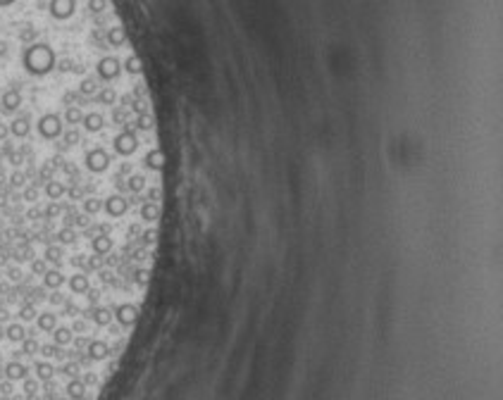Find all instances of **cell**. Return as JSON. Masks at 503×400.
<instances>
[{"instance_id":"obj_19","label":"cell","mask_w":503,"mask_h":400,"mask_svg":"<svg viewBox=\"0 0 503 400\" xmlns=\"http://www.w3.org/2000/svg\"><path fill=\"white\" fill-rule=\"evenodd\" d=\"M98 91H101V88H98V79H93V76H86V79L79 83V95H83V98L96 95Z\"/></svg>"},{"instance_id":"obj_10","label":"cell","mask_w":503,"mask_h":400,"mask_svg":"<svg viewBox=\"0 0 503 400\" xmlns=\"http://www.w3.org/2000/svg\"><path fill=\"white\" fill-rule=\"evenodd\" d=\"M89 243H91V253L93 255L108 257V255L112 253V248H115V238L112 236H93Z\"/></svg>"},{"instance_id":"obj_11","label":"cell","mask_w":503,"mask_h":400,"mask_svg":"<svg viewBox=\"0 0 503 400\" xmlns=\"http://www.w3.org/2000/svg\"><path fill=\"white\" fill-rule=\"evenodd\" d=\"M0 105H3L5 112H15L22 105V93L17 88H8V91L3 93V98H0Z\"/></svg>"},{"instance_id":"obj_33","label":"cell","mask_w":503,"mask_h":400,"mask_svg":"<svg viewBox=\"0 0 503 400\" xmlns=\"http://www.w3.org/2000/svg\"><path fill=\"white\" fill-rule=\"evenodd\" d=\"M105 8H108V0H89V10H91L93 15L105 12Z\"/></svg>"},{"instance_id":"obj_39","label":"cell","mask_w":503,"mask_h":400,"mask_svg":"<svg viewBox=\"0 0 503 400\" xmlns=\"http://www.w3.org/2000/svg\"><path fill=\"white\" fill-rule=\"evenodd\" d=\"M3 55H8V43H5V41H0V57H3Z\"/></svg>"},{"instance_id":"obj_18","label":"cell","mask_w":503,"mask_h":400,"mask_svg":"<svg viewBox=\"0 0 503 400\" xmlns=\"http://www.w3.org/2000/svg\"><path fill=\"white\" fill-rule=\"evenodd\" d=\"M67 193V186H64L62 181H57V179H53V181H48L46 183V195L50 200H60Z\"/></svg>"},{"instance_id":"obj_8","label":"cell","mask_w":503,"mask_h":400,"mask_svg":"<svg viewBox=\"0 0 503 400\" xmlns=\"http://www.w3.org/2000/svg\"><path fill=\"white\" fill-rule=\"evenodd\" d=\"M103 210L110 215V217H124L129 210V200L124 195H110V198L103 203Z\"/></svg>"},{"instance_id":"obj_4","label":"cell","mask_w":503,"mask_h":400,"mask_svg":"<svg viewBox=\"0 0 503 400\" xmlns=\"http://www.w3.org/2000/svg\"><path fill=\"white\" fill-rule=\"evenodd\" d=\"M112 148H115V153L122 155V157H127V155L136 153L138 148V138L136 134H129V131H119L115 141H112Z\"/></svg>"},{"instance_id":"obj_29","label":"cell","mask_w":503,"mask_h":400,"mask_svg":"<svg viewBox=\"0 0 503 400\" xmlns=\"http://www.w3.org/2000/svg\"><path fill=\"white\" fill-rule=\"evenodd\" d=\"M127 119H129L127 105H119V108H115V110H112V122H115V124H119V127H122V124H124Z\"/></svg>"},{"instance_id":"obj_21","label":"cell","mask_w":503,"mask_h":400,"mask_svg":"<svg viewBox=\"0 0 503 400\" xmlns=\"http://www.w3.org/2000/svg\"><path fill=\"white\" fill-rule=\"evenodd\" d=\"M103 210V200H98V195H89V198H83V212L93 217V215H98Z\"/></svg>"},{"instance_id":"obj_22","label":"cell","mask_w":503,"mask_h":400,"mask_svg":"<svg viewBox=\"0 0 503 400\" xmlns=\"http://www.w3.org/2000/svg\"><path fill=\"white\" fill-rule=\"evenodd\" d=\"M131 279H134V286H138V288H146L148 281H150V272H148L146 267H136V269H134V274H131Z\"/></svg>"},{"instance_id":"obj_32","label":"cell","mask_w":503,"mask_h":400,"mask_svg":"<svg viewBox=\"0 0 503 400\" xmlns=\"http://www.w3.org/2000/svg\"><path fill=\"white\" fill-rule=\"evenodd\" d=\"M34 38H36V29L34 27H24L19 31V41H22V43H31Z\"/></svg>"},{"instance_id":"obj_2","label":"cell","mask_w":503,"mask_h":400,"mask_svg":"<svg viewBox=\"0 0 503 400\" xmlns=\"http://www.w3.org/2000/svg\"><path fill=\"white\" fill-rule=\"evenodd\" d=\"M136 319H138V305L136 303L124 300V303H119L117 308H115V322H117L122 329H131L134 324H136Z\"/></svg>"},{"instance_id":"obj_14","label":"cell","mask_w":503,"mask_h":400,"mask_svg":"<svg viewBox=\"0 0 503 400\" xmlns=\"http://www.w3.org/2000/svg\"><path fill=\"white\" fill-rule=\"evenodd\" d=\"M29 131H31V124H29L27 115H24V117H17L12 124H10V134H12V136H17V138H27Z\"/></svg>"},{"instance_id":"obj_17","label":"cell","mask_w":503,"mask_h":400,"mask_svg":"<svg viewBox=\"0 0 503 400\" xmlns=\"http://www.w3.org/2000/svg\"><path fill=\"white\" fill-rule=\"evenodd\" d=\"M146 188V176L143 174H129L127 176V191L138 195V193Z\"/></svg>"},{"instance_id":"obj_40","label":"cell","mask_w":503,"mask_h":400,"mask_svg":"<svg viewBox=\"0 0 503 400\" xmlns=\"http://www.w3.org/2000/svg\"><path fill=\"white\" fill-rule=\"evenodd\" d=\"M10 3H15V0H0V5H10Z\"/></svg>"},{"instance_id":"obj_6","label":"cell","mask_w":503,"mask_h":400,"mask_svg":"<svg viewBox=\"0 0 503 400\" xmlns=\"http://www.w3.org/2000/svg\"><path fill=\"white\" fill-rule=\"evenodd\" d=\"M67 274L62 272V269H57V267H50L46 274H43V279H41V283L46 286L48 291H62L64 286H67Z\"/></svg>"},{"instance_id":"obj_37","label":"cell","mask_w":503,"mask_h":400,"mask_svg":"<svg viewBox=\"0 0 503 400\" xmlns=\"http://www.w3.org/2000/svg\"><path fill=\"white\" fill-rule=\"evenodd\" d=\"M157 198H160V188L153 186V188H148V193H146V198L143 200H146V203H157Z\"/></svg>"},{"instance_id":"obj_38","label":"cell","mask_w":503,"mask_h":400,"mask_svg":"<svg viewBox=\"0 0 503 400\" xmlns=\"http://www.w3.org/2000/svg\"><path fill=\"white\" fill-rule=\"evenodd\" d=\"M8 136H10V127L0 122V141H8Z\"/></svg>"},{"instance_id":"obj_13","label":"cell","mask_w":503,"mask_h":400,"mask_svg":"<svg viewBox=\"0 0 503 400\" xmlns=\"http://www.w3.org/2000/svg\"><path fill=\"white\" fill-rule=\"evenodd\" d=\"M143 164H146V169H153V172H162V167H165V155H162V150L153 148V150H150V153L146 155Z\"/></svg>"},{"instance_id":"obj_23","label":"cell","mask_w":503,"mask_h":400,"mask_svg":"<svg viewBox=\"0 0 503 400\" xmlns=\"http://www.w3.org/2000/svg\"><path fill=\"white\" fill-rule=\"evenodd\" d=\"M64 212V205H60L57 200H53V203H48L46 210H43V219H48V222H53V219H57L60 215Z\"/></svg>"},{"instance_id":"obj_26","label":"cell","mask_w":503,"mask_h":400,"mask_svg":"<svg viewBox=\"0 0 503 400\" xmlns=\"http://www.w3.org/2000/svg\"><path fill=\"white\" fill-rule=\"evenodd\" d=\"M79 141H81V134H79L76 129H69V131H62V143H64V148L76 146Z\"/></svg>"},{"instance_id":"obj_16","label":"cell","mask_w":503,"mask_h":400,"mask_svg":"<svg viewBox=\"0 0 503 400\" xmlns=\"http://www.w3.org/2000/svg\"><path fill=\"white\" fill-rule=\"evenodd\" d=\"M141 219L148 222V224H153L160 219V208H157V203H143L141 205Z\"/></svg>"},{"instance_id":"obj_36","label":"cell","mask_w":503,"mask_h":400,"mask_svg":"<svg viewBox=\"0 0 503 400\" xmlns=\"http://www.w3.org/2000/svg\"><path fill=\"white\" fill-rule=\"evenodd\" d=\"M57 69H60V72H74V60H69V57H62V60L57 62Z\"/></svg>"},{"instance_id":"obj_9","label":"cell","mask_w":503,"mask_h":400,"mask_svg":"<svg viewBox=\"0 0 503 400\" xmlns=\"http://www.w3.org/2000/svg\"><path fill=\"white\" fill-rule=\"evenodd\" d=\"M76 10L74 0H50V15L55 19H69Z\"/></svg>"},{"instance_id":"obj_15","label":"cell","mask_w":503,"mask_h":400,"mask_svg":"<svg viewBox=\"0 0 503 400\" xmlns=\"http://www.w3.org/2000/svg\"><path fill=\"white\" fill-rule=\"evenodd\" d=\"M81 124L86 131H101V129L105 127V119H103V115H98V112H89V115H83Z\"/></svg>"},{"instance_id":"obj_31","label":"cell","mask_w":503,"mask_h":400,"mask_svg":"<svg viewBox=\"0 0 503 400\" xmlns=\"http://www.w3.org/2000/svg\"><path fill=\"white\" fill-rule=\"evenodd\" d=\"M24 183H27V174L24 172H15L10 176V186L12 188H24Z\"/></svg>"},{"instance_id":"obj_7","label":"cell","mask_w":503,"mask_h":400,"mask_svg":"<svg viewBox=\"0 0 503 400\" xmlns=\"http://www.w3.org/2000/svg\"><path fill=\"white\" fill-rule=\"evenodd\" d=\"M119 72H122V64H119L117 57H103L101 62H98V76L105 79V81L117 79Z\"/></svg>"},{"instance_id":"obj_12","label":"cell","mask_w":503,"mask_h":400,"mask_svg":"<svg viewBox=\"0 0 503 400\" xmlns=\"http://www.w3.org/2000/svg\"><path fill=\"white\" fill-rule=\"evenodd\" d=\"M79 241V231L72 227H60L55 231V243H60V246H74Z\"/></svg>"},{"instance_id":"obj_35","label":"cell","mask_w":503,"mask_h":400,"mask_svg":"<svg viewBox=\"0 0 503 400\" xmlns=\"http://www.w3.org/2000/svg\"><path fill=\"white\" fill-rule=\"evenodd\" d=\"M67 195H69V200H83V186H79V183L69 186V188H67Z\"/></svg>"},{"instance_id":"obj_3","label":"cell","mask_w":503,"mask_h":400,"mask_svg":"<svg viewBox=\"0 0 503 400\" xmlns=\"http://www.w3.org/2000/svg\"><path fill=\"white\" fill-rule=\"evenodd\" d=\"M38 134L48 141H55L62 136V119L57 115H43L38 119Z\"/></svg>"},{"instance_id":"obj_20","label":"cell","mask_w":503,"mask_h":400,"mask_svg":"<svg viewBox=\"0 0 503 400\" xmlns=\"http://www.w3.org/2000/svg\"><path fill=\"white\" fill-rule=\"evenodd\" d=\"M124 41H127V34H124V29H122V27L108 29V43H110L112 48L124 46Z\"/></svg>"},{"instance_id":"obj_28","label":"cell","mask_w":503,"mask_h":400,"mask_svg":"<svg viewBox=\"0 0 503 400\" xmlns=\"http://www.w3.org/2000/svg\"><path fill=\"white\" fill-rule=\"evenodd\" d=\"M38 195H41V191H38L36 183H31V186H24V191H22V198L27 200V203H36Z\"/></svg>"},{"instance_id":"obj_34","label":"cell","mask_w":503,"mask_h":400,"mask_svg":"<svg viewBox=\"0 0 503 400\" xmlns=\"http://www.w3.org/2000/svg\"><path fill=\"white\" fill-rule=\"evenodd\" d=\"M81 98H83V95H79V91H67V93L62 95V103L67 105V108H72L74 103H79Z\"/></svg>"},{"instance_id":"obj_30","label":"cell","mask_w":503,"mask_h":400,"mask_svg":"<svg viewBox=\"0 0 503 400\" xmlns=\"http://www.w3.org/2000/svg\"><path fill=\"white\" fill-rule=\"evenodd\" d=\"M124 69L129 74H141V60H138L136 55H129L127 62H124Z\"/></svg>"},{"instance_id":"obj_27","label":"cell","mask_w":503,"mask_h":400,"mask_svg":"<svg viewBox=\"0 0 503 400\" xmlns=\"http://www.w3.org/2000/svg\"><path fill=\"white\" fill-rule=\"evenodd\" d=\"M134 124H136V129H141V131H150V129H153V124H155V122H153V117H150V115H148V112H146V115H138V117H136V122H134Z\"/></svg>"},{"instance_id":"obj_24","label":"cell","mask_w":503,"mask_h":400,"mask_svg":"<svg viewBox=\"0 0 503 400\" xmlns=\"http://www.w3.org/2000/svg\"><path fill=\"white\" fill-rule=\"evenodd\" d=\"M96 98H98V103H101V105H115V100H117V93H115V88L105 86V88H101V91L96 93Z\"/></svg>"},{"instance_id":"obj_25","label":"cell","mask_w":503,"mask_h":400,"mask_svg":"<svg viewBox=\"0 0 503 400\" xmlns=\"http://www.w3.org/2000/svg\"><path fill=\"white\" fill-rule=\"evenodd\" d=\"M81 119H83V112H81L79 105H72V108L64 110V122H67V124H72L74 127V124H79Z\"/></svg>"},{"instance_id":"obj_1","label":"cell","mask_w":503,"mask_h":400,"mask_svg":"<svg viewBox=\"0 0 503 400\" xmlns=\"http://www.w3.org/2000/svg\"><path fill=\"white\" fill-rule=\"evenodd\" d=\"M24 67L31 74H48L55 67V53L50 50V46L46 43H34L31 48H27L24 53Z\"/></svg>"},{"instance_id":"obj_5","label":"cell","mask_w":503,"mask_h":400,"mask_svg":"<svg viewBox=\"0 0 503 400\" xmlns=\"http://www.w3.org/2000/svg\"><path fill=\"white\" fill-rule=\"evenodd\" d=\"M86 167L91 169L93 174H101L110 167V155L105 153L103 148H93L86 153Z\"/></svg>"}]
</instances>
